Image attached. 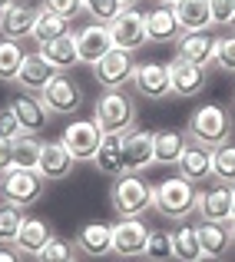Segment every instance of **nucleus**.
<instances>
[{
  "label": "nucleus",
  "mask_w": 235,
  "mask_h": 262,
  "mask_svg": "<svg viewBox=\"0 0 235 262\" xmlns=\"http://www.w3.org/2000/svg\"><path fill=\"white\" fill-rule=\"evenodd\" d=\"M109 203L116 216H146L156 209V186L146 183L143 173H123L109 186Z\"/></svg>",
  "instance_id": "nucleus-1"
},
{
  "label": "nucleus",
  "mask_w": 235,
  "mask_h": 262,
  "mask_svg": "<svg viewBox=\"0 0 235 262\" xmlns=\"http://www.w3.org/2000/svg\"><path fill=\"white\" fill-rule=\"evenodd\" d=\"M232 133H235V116L225 106H219V103L199 106L196 113L189 116V126H185V136H189V140L202 143V146H209V149L229 143Z\"/></svg>",
  "instance_id": "nucleus-2"
},
{
  "label": "nucleus",
  "mask_w": 235,
  "mask_h": 262,
  "mask_svg": "<svg viewBox=\"0 0 235 262\" xmlns=\"http://www.w3.org/2000/svg\"><path fill=\"white\" fill-rule=\"evenodd\" d=\"M93 123L103 133H129L136 123V103L123 90H103L93 103Z\"/></svg>",
  "instance_id": "nucleus-3"
},
{
  "label": "nucleus",
  "mask_w": 235,
  "mask_h": 262,
  "mask_svg": "<svg viewBox=\"0 0 235 262\" xmlns=\"http://www.w3.org/2000/svg\"><path fill=\"white\" fill-rule=\"evenodd\" d=\"M196 196H199L196 183H189L185 176H169L156 186V212L182 223L196 212Z\"/></svg>",
  "instance_id": "nucleus-4"
},
{
  "label": "nucleus",
  "mask_w": 235,
  "mask_h": 262,
  "mask_svg": "<svg viewBox=\"0 0 235 262\" xmlns=\"http://www.w3.org/2000/svg\"><path fill=\"white\" fill-rule=\"evenodd\" d=\"M46 189V179L37 173V169H7V173H0V199L10 206H17V209H30V206L40 203V196H43Z\"/></svg>",
  "instance_id": "nucleus-5"
},
{
  "label": "nucleus",
  "mask_w": 235,
  "mask_h": 262,
  "mask_svg": "<svg viewBox=\"0 0 235 262\" xmlns=\"http://www.w3.org/2000/svg\"><path fill=\"white\" fill-rule=\"evenodd\" d=\"M109 27V37H113V47H120V50H143V47L149 43L146 37V13L136 10V7H123V13L113 20Z\"/></svg>",
  "instance_id": "nucleus-6"
},
{
  "label": "nucleus",
  "mask_w": 235,
  "mask_h": 262,
  "mask_svg": "<svg viewBox=\"0 0 235 262\" xmlns=\"http://www.w3.org/2000/svg\"><path fill=\"white\" fill-rule=\"evenodd\" d=\"M133 70H136L133 53L120 50V47H113L109 53H103L100 63H93V77L103 90H123L126 83H133Z\"/></svg>",
  "instance_id": "nucleus-7"
},
{
  "label": "nucleus",
  "mask_w": 235,
  "mask_h": 262,
  "mask_svg": "<svg viewBox=\"0 0 235 262\" xmlns=\"http://www.w3.org/2000/svg\"><path fill=\"white\" fill-rule=\"evenodd\" d=\"M40 100H43V106L50 110L53 116H70V113H77V110L83 106V90H80V83L73 77L57 73V77L43 86Z\"/></svg>",
  "instance_id": "nucleus-8"
},
{
  "label": "nucleus",
  "mask_w": 235,
  "mask_h": 262,
  "mask_svg": "<svg viewBox=\"0 0 235 262\" xmlns=\"http://www.w3.org/2000/svg\"><path fill=\"white\" fill-rule=\"evenodd\" d=\"M149 226L143 223V216H120V223L113 226V252L120 259H139L146 252Z\"/></svg>",
  "instance_id": "nucleus-9"
},
{
  "label": "nucleus",
  "mask_w": 235,
  "mask_h": 262,
  "mask_svg": "<svg viewBox=\"0 0 235 262\" xmlns=\"http://www.w3.org/2000/svg\"><path fill=\"white\" fill-rule=\"evenodd\" d=\"M133 90L143 100L162 103L172 96V80H169V63H136L133 70Z\"/></svg>",
  "instance_id": "nucleus-10"
},
{
  "label": "nucleus",
  "mask_w": 235,
  "mask_h": 262,
  "mask_svg": "<svg viewBox=\"0 0 235 262\" xmlns=\"http://www.w3.org/2000/svg\"><path fill=\"white\" fill-rule=\"evenodd\" d=\"M100 140H103V129L96 126L93 120H70L66 129H63V136H60V143L73 153L77 163L93 160L96 149H100Z\"/></svg>",
  "instance_id": "nucleus-11"
},
{
  "label": "nucleus",
  "mask_w": 235,
  "mask_h": 262,
  "mask_svg": "<svg viewBox=\"0 0 235 262\" xmlns=\"http://www.w3.org/2000/svg\"><path fill=\"white\" fill-rule=\"evenodd\" d=\"M176 57L189 60V63L196 67H205L209 70L212 63H216V50H219V37L209 30H182L176 40Z\"/></svg>",
  "instance_id": "nucleus-12"
},
{
  "label": "nucleus",
  "mask_w": 235,
  "mask_h": 262,
  "mask_svg": "<svg viewBox=\"0 0 235 262\" xmlns=\"http://www.w3.org/2000/svg\"><path fill=\"white\" fill-rule=\"evenodd\" d=\"M196 216H199V223H229L232 219V186L216 183V186L199 189Z\"/></svg>",
  "instance_id": "nucleus-13"
},
{
  "label": "nucleus",
  "mask_w": 235,
  "mask_h": 262,
  "mask_svg": "<svg viewBox=\"0 0 235 262\" xmlns=\"http://www.w3.org/2000/svg\"><path fill=\"white\" fill-rule=\"evenodd\" d=\"M10 110H13V116L20 120V129H24V133H30V136L46 133L50 116H53L50 110L43 106L40 93H20V96H13V100H10Z\"/></svg>",
  "instance_id": "nucleus-14"
},
{
  "label": "nucleus",
  "mask_w": 235,
  "mask_h": 262,
  "mask_svg": "<svg viewBox=\"0 0 235 262\" xmlns=\"http://www.w3.org/2000/svg\"><path fill=\"white\" fill-rule=\"evenodd\" d=\"M169 80H172V96L189 100V96H199L205 90L209 73H205V67H196V63H189V60L176 57L169 63Z\"/></svg>",
  "instance_id": "nucleus-15"
},
{
  "label": "nucleus",
  "mask_w": 235,
  "mask_h": 262,
  "mask_svg": "<svg viewBox=\"0 0 235 262\" xmlns=\"http://www.w3.org/2000/svg\"><path fill=\"white\" fill-rule=\"evenodd\" d=\"M123 156H126V173H146L156 163V136L149 129H129Z\"/></svg>",
  "instance_id": "nucleus-16"
},
{
  "label": "nucleus",
  "mask_w": 235,
  "mask_h": 262,
  "mask_svg": "<svg viewBox=\"0 0 235 262\" xmlns=\"http://www.w3.org/2000/svg\"><path fill=\"white\" fill-rule=\"evenodd\" d=\"M176 166H179V176H185L189 183H196V186L209 183L212 179V149L185 136V149H182Z\"/></svg>",
  "instance_id": "nucleus-17"
},
{
  "label": "nucleus",
  "mask_w": 235,
  "mask_h": 262,
  "mask_svg": "<svg viewBox=\"0 0 235 262\" xmlns=\"http://www.w3.org/2000/svg\"><path fill=\"white\" fill-rule=\"evenodd\" d=\"M73 166H77V160H73V153L63 146V143H53L46 140L43 149H40V163H37V173L46 179V183H60V179H66L73 173Z\"/></svg>",
  "instance_id": "nucleus-18"
},
{
  "label": "nucleus",
  "mask_w": 235,
  "mask_h": 262,
  "mask_svg": "<svg viewBox=\"0 0 235 262\" xmlns=\"http://www.w3.org/2000/svg\"><path fill=\"white\" fill-rule=\"evenodd\" d=\"M182 27H179L176 7L169 4H156L153 10H146V37L149 43H176Z\"/></svg>",
  "instance_id": "nucleus-19"
},
{
  "label": "nucleus",
  "mask_w": 235,
  "mask_h": 262,
  "mask_svg": "<svg viewBox=\"0 0 235 262\" xmlns=\"http://www.w3.org/2000/svg\"><path fill=\"white\" fill-rule=\"evenodd\" d=\"M113 50V37H109V27L106 24H89L77 33V53H80V63L93 67L103 60V53Z\"/></svg>",
  "instance_id": "nucleus-20"
},
{
  "label": "nucleus",
  "mask_w": 235,
  "mask_h": 262,
  "mask_svg": "<svg viewBox=\"0 0 235 262\" xmlns=\"http://www.w3.org/2000/svg\"><path fill=\"white\" fill-rule=\"evenodd\" d=\"M123 143H126V133H103L100 149L93 156V166L100 169L103 176H123L126 173V156H123Z\"/></svg>",
  "instance_id": "nucleus-21"
},
{
  "label": "nucleus",
  "mask_w": 235,
  "mask_h": 262,
  "mask_svg": "<svg viewBox=\"0 0 235 262\" xmlns=\"http://www.w3.org/2000/svg\"><path fill=\"white\" fill-rule=\"evenodd\" d=\"M37 53L53 67L57 73H66L80 63V53H77V33H66V37L57 40H46V43H37Z\"/></svg>",
  "instance_id": "nucleus-22"
},
{
  "label": "nucleus",
  "mask_w": 235,
  "mask_h": 262,
  "mask_svg": "<svg viewBox=\"0 0 235 262\" xmlns=\"http://www.w3.org/2000/svg\"><path fill=\"white\" fill-rule=\"evenodd\" d=\"M37 10L40 7H30V4H10L7 10H0V33H4V40L30 37L33 24H37Z\"/></svg>",
  "instance_id": "nucleus-23"
},
{
  "label": "nucleus",
  "mask_w": 235,
  "mask_h": 262,
  "mask_svg": "<svg viewBox=\"0 0 235 262\" xmlns=\"http://www.w3.org/2000/svg\"><path fill=\"white\" fill-rule=\"evenodd\" d=\"M77 252L89 259H103L113 252V226L106 223H86L77 232Z\"/></svg>",
  "instance_id": "nucleus-24"
},
{
  "label": "nucleus",
  "mask_w": 235,
  "mask_h": 262,
  "mask_svg": "<svg viewBox=\"0 0 235 262\" xmlns=\"http://www.w3.org/2000/svg\"><path fill=\"white\" fill-rule=\"evenodd\" d=\"M57 77V70H53L50 63H46L40 53H27L24 57V67H20L17 80L13 83L24 86V93H43V86L50 83V80Z\"/></svg>",
  "instance_id": "nucleus-25"
},
{
  "label": "nucleus",
  "mask_w": 235,
  "mask_h": 262,
  "mask_svg": "<svg viewBox=\"0 0 235 262\" xmlns=\"http://www.w3.org/2000/svg\"><path fill=\"white\" fill-rule=\"evenodd\" d=\"M50 226L43 223V219H37V216H24V223H20V232H17V239H13V246H17L24 256H37L40 249H43L46 243H50Z\"/></svg>",
  "instance_id": "nucleus-26"
},
{
  "label": "nucleus",
  "mask_w": 235,
  "mask_h": 262,
  "mask_svg": "<svg viewBox=\"0 0 235 262\" xmlns=\"http://www.w3.org/2000/svg\"><path fill=\"white\" fill-rule=\"evenodd\" d=\"M169 236H172V259H176V262H196L199 256H202L199 229L189 226L185 219L176 226V229H169Z\"/></svg>",
  "instance_id": "nucleus-27"
},
{
  "label": "nucleus",
  "mask_w": 235,
  "mask_h": 262,
  "mask_svg": "<svg viewBox=\"0 0 235 262\" xmlns=\"http://www.w3.org/2000/svg\"><path fill=\"white\" fill-rule=\"evenodd\" d=\"M73 20L60 17V13H53L50 7H40L37 10V24H33V33L30 37L37 40V43H46V40H57V37H66V33H73Z\"/></svg>",
  "instance_id": "nucleus-28"
},
{
  "label": "nucleus",
  "mask_w": 235,
  "mask_h": 262,
  "mask_svg": "<svg viewBox=\"0 0 235 262\" xmlns=\"http://www.w3.org/2000/svg\"><path fill=\"white\" fill-rule=\"evenodd\" d=\"M199 243H202V252L205 256H225L232 249V232H229V223H199Z\"/></svg>",
  "instance_id": "nucleus-29"
},
{
  "label": "nucleus",
  "mask_w": 235,
  "mask_h": 262,
  "mask_svg": "<svg viewBox=\"0 0 235 262\" xmlns=\"http://www.w3.org/2000/svg\"><path fill=\"white\" fill-rule=\"evenodd\" d=\"M176 17L182 30H209L212 27V7L209 0H179Z\"/></svg>",
  "instance_id": "nucleus-30"
},
{
  "label": "nucleus",
  "mask_w": 235,
  "mask_h": 262,
  "mask_svg": "<svg viewBox=\"0 0 235 262\" xmlns=\"http://www.w3.org/2000/svg\"><path fill=\"white\" fill-rule=\"evenodd\" d=\"M153 136H156V163L176 166L182 149H185V133H179V129H159Z\"/></svg>",
  "instance_id": "nucleus-31"
},
{
  "label": "nucleus",
  "mask_w": 235,
  "mask_h": 262,
  "mask_svg": "<svg viewBox=\"0 0 235 262\" xmlns=\"http://www.w3.org/2000/svg\"><path fill=\"white\" fill-rule=\"evenodd\" d=\"M40 149H43V140H37V136H30V133L13 136V166H20V169H37Z\"/></svg>",
  "instance_id": "nucleus-32"
},
{
  "label": "nucleus",
  "mask_w": 235,
  "mask_h": 262,
  "mask_svg": "<svg viewBox=\"0 0 235 262\" xmlns=\"http://www.w3.org/2000/svg\"><path fill=\"white\" fill-rule=\"evenodd\" d=\"M24 47H20V40H0V80L4 83H13L20 73V67H24Z\"/></svg>",
  "instance_id": "nucleus-33"
},
{
  "label": "nucleus",
  "mask_w": 235,
  "mask_h": 262,
  "mask_svg": "<svg viewBox=\"0 0 235 262\" xmlns=\"http://www.w3.org/2000/svg\"><path fill=\"white\" fill-rule=\"evenodd\" d=\"M212 179L235 186V143H222L212 149Z\"/></svg>",
  "instance_id": "nucleus-34"
},
{
  "label": "nucleus",
  "mask_w": 235,
  "mask_h": 262,
  "mask_svg": "<svg viewBox=\"0 0 235 262\" xmlns=\"http://www.w3.org/2000/svg\"><path fill=\"white\" fill-rule=\"evenodd\" d=\"M143 259H149V262H169L172 259V236H169V232H166V229H153V232H149Z\"/></svg>",
  "instance_id": "nucleus-35"
},
{
  "label": "nucleus",
  "mask_w": 235,
  "mask_h": 262,
  "mask_svg": "<svg viewBox=\"0 0 235 262\" xmlns=\"http://www.w3.org/2000/svg\"><path fill=\"white\" fill-rule=\"evenodd\" d=\"M83 13H89L93 24H113L123 13V0H83Z\"/></svg>",
  "instance_id": "nucleus-36"
},
{
  "label": "nucleus",
  "mask_w": 235,
  "mask_h": 262,
  "mask_svg": "<svg viewBox=\"0 0 235 262\" xmlns=\"http://www.w3.org/2000/svg\"><path fill=\"white\" fill-rule=\"evenodd\" d=\"M20 223H24V209H17V206H10V203H0V246L17 239Z\"/></svg>",
  "instance_id": "nucleus-37"
},
{
  "label": "nucleus",
  "mask_w": 235,
  "mask_h": 262,
  "mask_svg": "<svg viewBox=\"0 0 235 262\" xmlns=\"http://www.w3.org/2000/svg\"><path fill=\"white\" fill-rule=\"evenodd\" d=\"M73 256H77V246L66 243V239L50 236V243L37 252V262H73Z\"/></svg>",
  "instance_id": "nucleus-38"
},
{
  "label": "nucleus",
  "mask_w": 235,
  "mask_h": 262,
  "mask_svg": "<svg viewBox=\"0 0 235 262\" xmlns=\"http://www.w3.org/2000/svg\"><path fill=\"white\" fill-rule=\"evenodd\" d=\"M216 67H219L222 73H229V77H235V33H225V37H219Z\"/></svg>",
  "instance_id": "nucleus-39"
},
{
  "label": "nucleus",
  "mask_w": 235,
  "mask_h": 262,
  "mask_svg": "<svg viewBox=\"0 0 235 262\" xmlns=\"http://www.w3.org/2000/svg\"><path fill=\"white\" fill-rule=\"evenodd\" d=\"M209 7H212V27H232L235 0H209Z\"/></svg>",
  "instance_id": "nucleus-40"
},
{
  "label": "nucleus",
  "mask_w": 235,
  "mask_h": 262,
  "mask_svg": "<svg viewBox=\"0 0 235 262\" xmlns=\"http://www.w3.org/2000/svg\"><path fill=\"white\" fill-rule=\"evenodd\" d=\"M43 7H50L66 20H77V13H83V0H43Z\"/></svg>",
  "instance_id": "nucleus-41"
},
{
  "label": "nucleus",
  "mask_w": 235,
  "mask_h": 262,
  "mask_svg": "<svg viewBox=\"0 0 235 262\" xmlns=\"http://www.w3.org/2000/svg\"><path fill=\"white\" fill-rule=\"evenodd\" d=\"M24 129H20V120L13 116V110L7 106V110H0V136L4 140H13V136H20Z\"/></svg>",
  "instance_id": "nucleus-42"
},
{
  "label": "nucleus",
  "mask_w": 235,
  "mask_h": 262,
  "mask_svg": "<svg viewBox=\"0 0 235 262\" xmlns=\"http://www.w3.org/2000/svg\"><path fill=\"white\" fill-rule=\"evenodd\" d=\"M13 169V140H4L0 136V173Z\"/></svg>",
  "instance_id": "nucleus-43"
},
{
  "label": "nucleus",
  "mask_w": 235,
  "mask_h": 262,
  "mask_svg": "<svg viewBox=\"0 0 235 262\" xmlns=\"http://www.w3.org/2000/svg\"><path fill=\"white\" fill-rule=\"evenodd\" d=\"M0 262H24V252L13 243H7V246H0Z\"/></svg>",
  "instance_id": "nucleus-44"
},
{
  "label": "nucleus",
  "mask_w": 235,
  "mask_h": 262,
  "mask_svg": "<svg viewBox=\"0 0 235 262\" xmlns=\"http://www.w3.org/2000/svg\"><path fill=\"white\" fill-rule=\"evenodd\" d=\"M196 262H225V256H205V252H202Z\"/></svg>",
  "instance_id": "nucleus-45"
},
{
  "label": "nucleus",
  "mask_w": 235,
  "mask_h": 262,
  "mask_svg": "<svg viewBox=\"0 0 235 262\" xmlns=\"http://www.w3.org/2000/svg\"><path fill=\"white\" fill-rule=\"evenodd\" d=\"M229 223H235V186H232V219Z\"/></svg>",
  "instance_id": "nucleus-46"
},
{
  "label": "nucleus",
  "mask_w": 235,
  "mask_h": 262,
  "mask_svg": "<svg viewBox=\"0 0 235 262\" xmlns=\"http://www.w3.org/2000/svg\"><path fill=\"white\" fill-rule=\"evenodd\" d=\"M136 4H143V0H123V7H136Z\"/></svg>",
  "instance_id": "nucleus-47"
},
{
  "label": "nucleus",
  "mask_w": 235,
  "mask_h": 262,
  "mask_svg": "<svg viewBox=\"0 0 235 262\" xmlns=\"http://www.w3.org/2000/svg\"><path fill=\"white\" fill-rule=\"evenodd\" d=\"M13 4V0H0V10H7V7H10Z\"/></svg>",
  "instance_id": "nucleus-48"
},
{
  "label": "nucleus",
  "mask_w": 235,
  "mask_h": 262,
  "mask_svg": "<svg viewBox=\"0 0 235 262\" xmlns=\"http://www.w3.org/2000/svg\"><path fill=\"white\" fill-rule=\"evenodd\" d=\"M156 4H169V7H176V4H179V0H156Z\"/></svg>",
  "instance_id": "nucleus-49"
},
{
  "label": "nucleus",
  "mask_w": 235,
  "mask_h": 262,
  "mask_svg": "<svg viewBox=\"0 0 235 262\" xmlns=\"http://www.w3.org/2000/svg\"><path fill=\"white\" fill-rule=\"evenodd\" d=\"M229 232H232V243H235V223H229Z\"/></svg>",
  "instance_id": "nucleus-50"
},
{
  "label": "nucleus",
  "mask_w": 235,
  "mask_h": 262,
  "mask_svg": "<svg viewBox=\"0 0 235 262\" xmlns=\"http://www.w3.org/2000/svg\"><path fill=\"white\" fill-rule=\"evenodd\" d=\"M232 100H235V90H232Z\"/></svg>",
  "instance_id": "nucleus-51"
},
{
  "label": "nucleus",
  "mask_w": 235,
  "mask_h": 262,
  "mask_svg": "<svg viewBox=\"0 0 235 262\" xmlns=\"http://www.w3.org/2000/svg\"><path fill=\"white\" fill-rule=\"evenodd\" d=\"M232 24H235V20H232Z\"/></svg>",
  "instance_id": "nucleus-52"
}]
</instances>
